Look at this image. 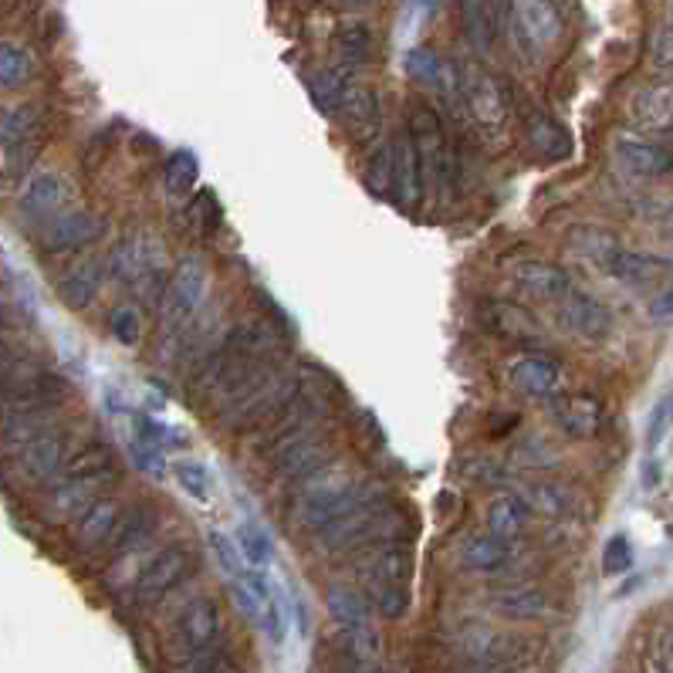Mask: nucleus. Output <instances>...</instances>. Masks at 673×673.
Returning <instances> with one entry per match:
<instances>
[{"label": "nucleus", "mask_w": 673, "mask_h": 673, "mask_svg": "<svg viewBox=\"0 0 673 673\" xmlns=\"http://www.w3.org/2000/svg\"><path fill=\"white\" fill-rule=\"evenodd\" d=\"M369 488L372 485H362L355 474H349L342 467H322L295 485L292 521L305 531H319L329 521L352 511L369 495Z\"/></svg>", "instance_id": "obj_1"}, {"label": "nucleus", "mask_w": 673, "mask_h": 673, "mask_svg": "<svg viewBox=\"0 0 673 673\" xmlns=\"http://www.w3.org/2000/svg\"><path fill=\"white\" fill-rule=\"evenodd\" d=\"M207 287L211 271L201 257H183L173 267L163 287V355L173 359L179 349H186V335L207 302Z\"/></svg>", "instance_id": "obj_2"}, {"label": "nucleus", "mask_w": 673, "mask_h": 673, "mask_svg": "<svg viewBox=\"0 0 673 673\" xmlns=\"http://www.w3.org/2000/svg\"><path fill=\"white\" fill-rule=\"evenodd\" d=\"M410 143H413V153H417V163H420L423 189L430 186L437 197H450V189H453L460 169H457L453 143H450L437 109H430L423 103L410 106Z\"/></svg>", "instance_id": "obj_3"}, {"label": "nucleus", "mask_w": 673, "mask_h": 673, "mask_svg": "<svg viewBox=\"0 0 673 673\" xmlns=\"http://www.w3.org/2000/svg\"><path fill=\"white\" fill-rule=\"evenodd\" d=\"M85 440H78V427L65 423L61 417L38 433L28 447H21L14 457H8V477L21 488H41L51 485V480L61 474V467L68 464V457L81 447Z\"/></svg>", "instance_id": "obj_4"}, {"label": "nucleus", "mask_w": 673, "mask_h": 673, "mask_svg": "<svg viewBox=\"0 0 673 673\" xmlns=\"http://www.w3.org/2000/svg\"><path fill=\"white\" fill-rule=\"evenodd\" d=\"M106 264H109V277H116L119 284H136V287L143 284L146 295L163 299L169 274H166V251L156 237L149 234L123 237L106 254Z\"/></svg>", "instance_id": "obj_5"}, {"label": "nucleus", "mask_w": 673, "mask_h": 673, "mask_svg": "<svg viewBox=\"0 0 673 673\" xmlns=\"http://www.w3.org/2000/svg\"><path fill=\"white\" fill-rule=\"evenodd\" d=\"M335 447V437L325 423L319 427H309L295 437L281 440L277 447H271L267 453H261L271 467V477L281 480V485H299L309 474L322 470L329 453Z\"/></svg>", "instance_id": "obj_6"}, {"label": "nucleus", "mask_w": 673, "mask_h": 673, "mask_svg": "<svg viewBox=\"0 0 673 673\" xmlns=\"http://www.w3.org/2000/svg\"><path fill=\"white\" fill-rule=\"evenodd\" d=\"M197 548L186 542H173L153 555H146V562L139 565L136 579H133V599L136 603H156L163 596H169L173 589H179L189 575L197 568Z\"/></svg>", "instance_id": "obj_7"}, {"label": "nucleus", "mask_w": 673, "mask_h": 673, "mask_svg": "<svg viewBox=\"0 0 673 673\" xmlns=\"http://www.w3.org/2000/svg\"><path fill=\"white\" fill-rule=\"evenodd\" d=\"M116 480H119V467L103 470V474H88V477L58 474L48 485V495L41 498L38 511L48 525H71L85 508H91L99 498H106L103 491L113 488Z\"/></svg>", "instance_id": "obj_8"}, {"label": "nucleus", "mask_w": 673, "mask_h": 673, "mask_svg": "<svg viewBox=\"0 0 673 673\" xmlns=\"http://www.w3.org/2000/svg\"><path fill=\"white\" fill-rule=\"evenodd\" d=\"M460 99H464L467 119H474L477 126H485L491 133L505 129L511 119L508 88L501 85V78H495L491 71L477 68V65L460 68Z\"/></svg>", "instance_id": "obj_9"}, {"label": "nucleus", "mask_w": 673, "mask_h": 673, "mask_svg": "<svg viewBox=\"0 0 673 673\" xmlns=\"http://www.w3.org/2000/svg\"><path fill=\"white\" fill-rule=\"evenodd\" d=\"M403 68L417 85H423L427 91L437 95L447 113H453L457 119H467L464 99H460V65H453L450 58H443L430 48H413V51H407Z\"/></svg>", "instance_id": "obj_10"}, {"label": "nucleus", "mask_w": 673, "mask_h": 673, "mask_svg": "<svg viewBox=\"0 0 673 673\" xmlns=\"http://www.w3.org/2000/svg\"><path fill=\"white\" fill-rule=\"evenodd\" d=\"M106 237V217L95 211H65L38 231V247L51 257L95 247Z\"/></svg>", "instance_id": "obj_11"}, {"label": "nucleus", "mask_w": 673, "mask_h": 673, "mask_svg": "<svg viewBox=\"0 0 673 673\" xmlns=\"http://www.w3.org/2000/svg\"><path fill=\"white\" fill-rule=\"evenodd\" d=\"M71 204V183L68 176L55 173V169H45V173H35L25 179L21 186V197H18V217L31 227H45L51 217L65 214Z\"/></svg>", "instance_id": "obj_12"}, {"label": "nucleus", "mask_w": 673, "mask_h": 673, "mask_svg": "<svg viewBox=\"0 0 673 673\" xmlns=\"http://www.w3.org/2000/svg\"><path fill=\"white\" fill-rule=\"evenodd\" d=\"M555 319L565 332L579 335L586 342H603L613 332V312L579 284H572L568 292L555 302Z\"/></svg>", "instance_id": "obj_13"}, {"label": "nucleus", "mask_w": 673, "mask_h": 673, "mask_svg": "<svg viewBox=\"0 0 673 673\" xmlns=\"http://www.w3.org/2000/svg\"><path fill=\"white\" fill-rule=\"evenodd\" d=\"M508 375H511V387L531 400H558L565 397V387H568L565 365L552 355H518Z\"/></svg>", "instance_id": "obj_14"}, {"label": "nucleus", "mask_w": 673, "mask_h": 673, "mask_svg": "<svg viewBox=\"0 0 673 673\" xmlns=\"http://www.w3.org/2000/svg\"><path fill=\"white\" fill-rule=\"evenodd\" d=\"M109 264H106V254H88L85 261L71 264L61 277H58V299L71 309V312H81L88 305L99 302V295L106 292L109 284Z\"/></svg>", "instance_id": "obj_15"}, {"label": "nucleus", "mask_w": 673, "mask_h": 673, "mask_svg": "<svg viewBox=\"0 0 673 673\" xmlns=\"http://www.w3.org/2000/svg\"><path fill=\"white\" fill-rule=\"evenodd\" d=\"M613 156H616L620 169L633 179H663L673 169L670 146L646 139V136H616Z\"/></svg>", "instance_id": "obj_16"}, {"label": "nucleus", "mask_w": 673, "mask_h": 673, "mask_svg": "<svg viewBox=\"0 0 673 673\" xmlns=\"http://www.w3.org/2000/svg\"><path fill=\"white\" fill-rule=\"evenodd\" d=\"M159 521H163V515L156 508H149V505L123 511V518L116 521L113 535L103 542V558L106 562H119V558H126L133 552L149 548L153 538H156V531H159Z\"/></svg>", "instance_id": "obj_17"}, {"label": "nucleus", "mask_w": 673, "mask_h": 673, "mask_svg": "<svg viewBox=\"0 0 673 673\" xmlns=\"http://www.w3.org/2000/svg\"><path fill=\"white\" fill-rule=\"evenodd\" d=\"M123 501L116 498H99L91 508H85L75 521H71V531H68V542L78 555H91L95 548H103V542L113 535L116 521L123 518Z\"/></svg>", "instance_id": "obj_18"}, {"label": "nucleus", "mask_w": 673, "mask_h": 673, "mask_svg": "<svg viewBox=\"0 0 673 673\" xmlns=\"http://www.w3.org/2000/svg\"><path fill=\"white\" fill-rule=\"evenodd\" d=\"M515 558V548L511 542L491 535V531H474L467 535L460 545H457V562L460 568L467 572H477V575H495L501 568H508V562Z\"/></svg>", "instance_id": "obj_19"}, {"label": "nucleus", "mask_w": 673, "mask_h": 673, "mask_svg": "<svg viewBox=\"0 0 673 673\" xmlns=\"http://www.w3.org/2000/svg\"><path fill=\"white\" fill-rule=\"evenodd\" d=\"M515 11V28L521 31V38L535 48H545L552 41H558L562 35V11L555 0H511Z\"/></svg>", "instance_id": "obj_20"}, {"label": "nucleus", "mask_w": 673, "mask_h": 673, "mask_svg": "<svg viewBox=\"0 0 673 673\" xmlns=\"http://www.w3.org/2000/svg\"><path fill=\"white\" fill-rule=\"evenodd\" d=\"M511 277L528 299H538V302H548V305H555L572 287L568 271L552 264V261H521V264H515Z\"/></svg>", "instance_id": "obj_21"}, {"label": "nucleus", "mask_w": 673, "mask_h": 673, "mask_svg": "<svg viewBox=\"0 0 673 673\" xmlns=\"http://www.w3.org/2000/svg\"><path fill=\"white\" fill-rule=\"evenodd\" d=\"M620 284H630V287H640V284H650L656 281L660 274L670 271V261L666 257H656V254H646V251H633V247H613L603 261H599Z\"/></svg>", "instance_id": "obj_22"}, {"label": "nucleus", "mask_w": 673, "mask_h": 673, "mask_svg": "<svg viewBox=\"0 0 673 673\" xmlns=\"http://www.w3.org/2000/svg\"><path fill=\"white\" fill-rule=\"evenodd\" d=\"M531 521H535V511H531L528 498H525V495H515V491L495 495V498L488 501V508H485V525H488V531L498 535V538H505V542L525 535V531L531 528Z\"/></svg>", "instance_id": "obj_23"}, {"label": "nucleus", "mask_w": 673, "mask_h": 673, "mask_svg": "<svg viewBox=\"0 0 673 673\" xmlns=\"http://www.w3.org/2000/svg\"><path fill=\"white\" fill-rule=\"evenodd\" d=\"M217 630H221L217 603L214 599H194L183 609V616L176 620V643L186 653H197L217 636Z\"/></svg>", "instance_id": "obj_24"}, {"label": "nucleus", "mask_w": 673, "mask_h": 673, "mask_svg": "<svg viewBox=\"0 0 673 673\" xmlns=\"http://www.w3.org/2000/svg\"><path fill=\"white\" fill-rule=\"evenodd\" d=\"M413 572V555L403 538L379 542L369 555V579L372 586H407Z\"/></svg>", "instance_id": "obj_25"}, {"label": "nucleus", "mask_w": 673, "mask_h": 673, "mask_svg": "<svg viewBox=\"0 0 673 673\" xmlns=\"http://www.w3.org/2000/svg\"><path fill=\"white\" fill-rule=\"evenodd\" d=\"M555 423L575 440H593L599 433V423H603V407L589 393L562 397L555 403Z\"/></svg>", "instance_id": "obj_26"}, {"label": "nucleus", "mask_w": 673, "mask_h": 673, "mask_svg": "<svg viewBox=\"0 0 673 673\" xmlns=\"http://www.w3.org/2000/svg\"><path fill=\"white\" fill-rule=\"evenodd\" d=\"M332 116H342L359 136H372L379 129V99L369 85H362L359 78H352L345 85V91L339 95V106Z\"/></svg>", "instance_id": "obj_27"}, {"label": "nucleus", "mask_w": 673, "mask_h": 673, "mask_svg": "<svg viewBox=\"0 0 673 673\" xmlns=\"http://www.w3.org/2000/svg\"><path fill=\"white\" fill-rule=\"evenodd\" d=\"M525 136H528V146L548 163H562V159L572 156V136L545 113H528L525 116Z\"/></svg>", "instance_id": "obj_28"}, {"label": "nucleus", "mask_w": 673, "mask_h": 673, "mask_svg": "<svg viewBox=\"0 0 673 673\" xmlns=\"http://www.w3.org/2000/svg\"><path fill=\"white\" fill-rule=\"evenodd\" d=\"M234 545H237L244 565H247L254 575H261V579H267V575L277 572V568H274V542H271V535H267L254 518H244V521L237 525Z\"/></svg>", "instance_id": "obj_29"}, {"label": "nucleus", "mask_w": 673, "mask_h": 673, "mask_svg": "<svg viewBox=\"0 0 673 673\" xmlns=\"http://www.w3.org/2000/svg\"><path fill=\"white\" fill-rule=\"evenodd\" d=\"M633 119L646 133H666L673 119V95L666 85H646L633 95Z\"/></svg>", "instance_id": "obj_30"}, {"label": "nucleus", "mask_w": 673, "mask_h": 673, "mask_svg": "<svg viewBox=\"0 0 673 673\" xmlns=\"http://www.w3.org/2000/svg\"><path fill=\"white\" fill-rule=\"evenodd\" d=\"M460 25L477 51H488L498 35V0H460Z\"/></svg>", "instance_id": "obj_31"}, {"label": "nucleus", "mask_w": 673, "mask_h": 673, "mask_svg": "<svg viewBox=\"0 0 673 673\" xmlns=\"http://www.w3.org/2000/svg\"><path fill=\"white\" fill-rule=\"evenodd\" d=\"M45 136V116L38 106H11L0 109V146H18Z\"/></svg>", "instance_id": "obj_32"}, {"label": "nucleus", "mask_w": 673, "mask_h": 673, "mask_svg": "<svg viewBox=\"0 0 673 673\" xmlns=\"http://www.w3.org/2000/svg\"><path fill=\"white\" fill-rule=\"evenodd\" d=\"M393 197H400L407 207H417L423 201L420 163H417L410 136H397V186H393Z\"/></svg>", "instance_id": "obj_33"}, {"label": "nucleus", "mask_w": 673, "mask_h": 673, "mask_svg": "<svg viewBox=\"0 0 673 673\" xmlns=\"http://www.w3.org/2000/svg\"><path fill=\"white\" fill-rule=\"evenodd\" d=\"M176 488L189 498V501H201L207 505L214 498V477H211V467L204 460H194V457H179L173 460L169 467Z\"/></svg>", "instance_id": "obj_34"}, {"label": "nucleus", "mask_w": 673, "mask_h": 673, "mask_svg": "<svg viewBox=\"0 0 673 673\" xmlns=\"http://www.w3.org/2000/svg\"><path fill=\"white\" fill-rule=\"evenodd\" d=\"M365 183L372 194L379 197H393V186H397V139H382L369 159H365Z\"/></svg>", "instance_id": "obj_35"}, {"label": "nucleus", "mask_w": 673, "mask_h": 673, "mask_svg": "<svg viewBox=\"0 0 673 673\" xmlns=\"http://www.w3.org/2000/svg\"><path fill=\"white\" fill-rule=\"evenodd\" d=\"M201 179V159L189 149H173L163 163V186L173 197H186L194 194V186Z\"/></svg>", "instance_id": "obj_36"}, {"label": "nucleus", "mask_w": 673, "mask_h": 673, "mask_svg": "<svg viewBox=\"0 0 673 673\" xmlns=\"http://www.w3.org/2000/svg\"><path fill=\"white\" fill-rule=\"evenodd\" d=\"M495 603L505 616H515V620H531L548 609V596L538 586H508L495 596Z\"/></svg>", "instance_id": "obj_37"}, {"label": "nucleus", "mask_w": 673, "mask_h": 673, "mask_svg": "<svg viewBox=\"0 0 673 673\" xmlns=\"http://www.w3.org/2000/svg\"><path fill=\"white\" fill-rule=\"evenodd\" d=\"M31 75H35L31 51L14 41H0V88H18L31 81Z\"/></svg>", "instance_id": "obj_38"}, {"label": "nucleus", "mask_w": 673, "mask_h": 673, "mask_svg": "<svg viewBox=\"0 0 673 673\" xmlns=\"http://www.w3.org/2000/svg\"><path fill=\"white\" fill-rule=\"evenodd\" d=\"M329 609H332V616H335L349 633H359V636L369 633L365 603H362L352 589H329Z\"/></svg>", "instance_id": "obj_39"}, {"label": "nucleus", "mask_w": 673, "mask_h": 673, "mask_svg": "<svg viewBox=\"0 0 673 673\" xmlns=\"http://www.w3.org/2000/svg\"><path fill=\"white\" fill-rule=\"evenodd\" d=\"M211 555H214L221 575L227 579V586H231V583H241V579H247V575H251V568L244 565V558H241L234 538L224 535V531H217V528L211 531Z\"/></svg>", "instance_id": "obj_40"}, {"label": "nucleus", "mask_w": 673, "mask_h": 673, "mask_svg": "<svg viewBox=\"0 0 673 673\" xmlns=\"http://www.w3.org/2000/svg\"><path fill=\"white\" fill-rule=\"evenodd\" d=\"M106 329L119 345H136L143 339L146 322H143V312L136 305H113L106 315Z\"/></svg>", "instance_id": "obj_41"}, {"label": "nucleus", "mask_w": 673, "mask_h": 673, "mask_svg": "<svg viewBox=\"0 0 673 673\" xmlns=\"http://www.w3.org/2000/svg\"><path fill=\"white\" fill-rule=\"evenodd\" d=\"M375 51V41H372V31L365 25H345L339 31V55L352 65H365Z\"/></svg>", "instance_id": "obj_42"}, {"label": "nucleus", "mask_w": 673, "mask_h": 673, "mask_svg": "<svg viewBox=\"0 0 673 673\" xmlns=\"http://www.w3.org/2000/svg\"><path fill=\"white\" fill-rule=\"evenodd\" d=\"M633 562H636V548H633V542L626 538V535H613L606 545H603V555H599V565H603V572L606 575H626L630 568H633Z\"/></svg>", "instance_id": "obj_43"}, {"label": "nucleus", "mask_w": 673, "mask_h": 673, "mask_svg": "<svg viewBox=\"0 0 673 673\" xmlns=\"http://www.w3.org/2000/svg\"><path fill=\"white\" fill-rule=\"evenodd\" d=\"M189 217L197 221V231L207 234V237L217 234L221 224H224V211H221V204H217V197L211 194V189H204V194L194 197V204H189Z\"/></svg>", "instance_id": "obj_44"}, {"label": "nucleus", "mask_w": 673, "mask_h": 673, "mask_svg": "<svg viewBox=\"0 0 673 673\" xmlns=\"http://www.w3.org/2000/svg\"><path fill=\"white\" fill-rule=\"evenodd\" d=\"M531 491H535V495L528 498L531 511H545L548 518H558V515L568 508V501H572L562 485H548V480H545V485H535Z\"/></svg>", "instance_id": "obj_45"}, {"label": "nucleus", "mask_w": 673, "mask_h": 673, "mask_svg": "<svg viewBox=\"0 0 673 673\" xmlns=\"http://www.w3.org/2000/svg\"><path fill=\"white\" fill-rule=\"evenodd\" d=\"M372 599H375V609L387 616V620H397L407 613L410 606V593L407 586H372Z\"/></svg>", "instance_id": "obj_46"}, {"label": "nucleus", "mask_w": 673, "mask_h": 673, "mask_svg": "<svg viewBox=\"0 0 673 673\" xmlns=\"http://www.w3.org/2000/svg\"><path fill=\"white\" fill-rule=\"evenodd\" d=\"M666 430H670V397H663L650 417V427H646V440L650 447H660L666 440Z\"/></svg>", "instance_id": "obj_47"}, {"label": "nucleus", "mask_w": 673, "mask_h": 673, "mask_svg": "<svg viewBox=\"0 0 673 673\" xmlns=\"http://www.w3.org/2000/svg\"><path fill=\"white\" fill-rule=\"evenodd\" d=\"M653 61L656 68H670V28H660L656 31V48H653Z\"/></svg>", "instance_id": "obj_48"}, {"label": "nucleus", "mask_w": 673, "mask_h": 673, "mask_svg": "<svg viewBox=\"0 0 673 673\" xmlns=\"http://www.w3.org/2000/svg\"><path fill=\"white\" fill-rule=\"evenodd\" d=\"M670 312H673V309H670V287H663L660 299L650 305V319H653V322H670Z\"/></svg>", "instance_id": "obj_49"}, {"label": "nucleus", "mask_w": 673, "mask_h": 673, "mask_svg": "<svg viewBox=\"0 0 673 673\" xmlns=\"http://www.w3.org/2000/svg\"><path fill=\"white\" fill-rule=\"evenodd\" d=\"M660 480H663L660 464H656V460H646V464H643V488H646V491H656Z\"/></svg>", "instance_id": "obj_50"}, {"label": "nucleus", "mask_w": 673, "mask_h": 673, "mask_svg": "<svg viewBox=\"0 0 673 673\" xmlns=\"http://www.w3.org/2000/svg\"><path fill=\"white\" fill-rule=\"evenodd\" d=\"M332 4H345V8H359V4H369V0H332Z\"/></svg>", "instance_id": "obj_51"}]
</instances>
